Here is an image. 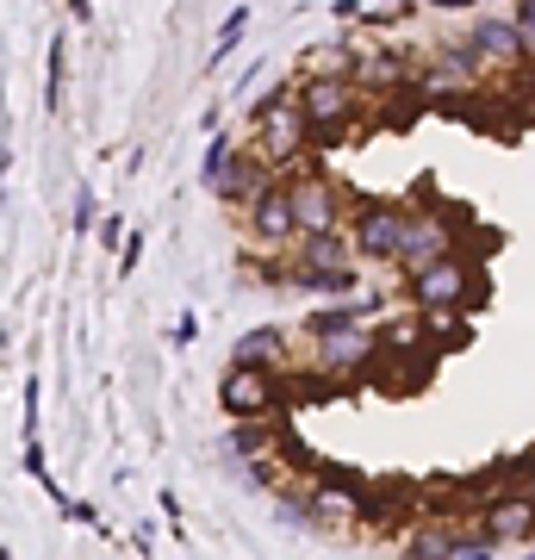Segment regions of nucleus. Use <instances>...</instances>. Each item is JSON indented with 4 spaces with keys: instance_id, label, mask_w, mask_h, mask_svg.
I'll return each mask as SVG.
<instances>
[{
    "instance_id": "nucleus-1",
    "label": "nucleus",
    "mask_w": 535,
    "mask_h": 560,
    "mask_svg": "<svg viewBox=\"0 0 535 560\" xmlns=\"http://www.w3.org/2000/svg\"><path fill=\"white\" fill-rule=\"evenodd\" d=\"M356 237H342V231H324V237H299L293 243V287L299 293H356Z\"/></svg>"
},
{
    "instance_id": "nucleus-2",
    "label": "nucleus",
    "mask_w": 535,
    "mask_h": 560,
    "mask_svg": "<svg viewBox=\"0 0 535 560\" xmlns=\"http://www.w3.org/2000/svg\"><path fill=\"white\" fill-rule=\"evenodd\" d=\"M305 138H312V119H305L299 94H268V101L249 113V150H256L268 168L293 162L299 150H305Z\"/></svg>"
},
{
    "instance_id": "nucleus-3",
    "label": "nucleus",
    "mask_w": 535,
    "mask_h": 560,
    "mask_svg": "<svg viewBox=\"0 0 535 560\" xmlns=\"http://www.w3.org/2000/svg\"><path fill=\"white\" fill-rule=\"evenodd\" d=\"M243 224H249V237L261 243V249H275V256H287L299 243V212H293V187L287 180H275L268 194H256V200L243 206Z\"/></svg>"
},
{
    "instance_id": "nucleus-4",
    "label": "nucleus",
    "mask_w": 535,
    "mask_h": 560,
    "mask_svg": "<svg viewBox=\"0 0 535 560\" xmlns=\"http://www.w3.org/2000/svg\"><path fill=\"white\" fill-rule=\"evenodd\" d=\"M299 106H305V119H312V131H342V125L356 119V81L349 75H305L299 81Z\"/></svg>"
},
{
    "instance_id": "nucleus-5",
    "label": "nucleus",
    "mask_w": 535,
    "mask_h": 560,
    "mask_svg": "<svg viewBox=\"0 0 535 560\" xmlns=\"http://www.w3.org/2000/svg\"><path fill=\"white\" fill-rule=\"evenodd\" d=\"M293 212H299V237H324V231H342V194L330 175H293Z\"/></svg>"
},
{
    "instance_id": "nucleus-6",
    "label": "nucleus",
    "mask_w": 535,
    "mask_h": 560,
    "mask_svg": "<svg viewBox=\"0 0 535 560\" xmlns=\"http://www.w3.org/2000/svg\"><path fill=\"white\" fill-rule=\"evenodd\" d=\"M467 261L461 256H442L430 261V268H417V275H405V287H411V305H423V312H449V305L467 300Z\"/></svg>"
},
{
    "instance_id": "nucleus-7",
    "label": "nucleus",
    "mask_w": 535,
    "mask_h": 560,
    "mask_svg": "<svg viewBox=\"0 0 535 560\" xmlns=\"http://www.w3.org/2000/svg\"><path fill=\"white\" fill-rule=\"evenodd\" d=\"M479 69H486V57H479L467 38L442 44L437 57H430V69L417 75V88H423V94H467V88L479 81Z\"/></svg>"
},
{
    "instance_id": "nucleus-8",
    "label": "nucleus",
    "mask_w": 535,
    "mask_h": 560,
    "mask_svg": "<svg viewBox=\"0 0 535 560\" xmlns=\"http://www.w3.org/2000/svg\"><path fill=\"white\" fill-rule=\"evenodd\" d=\"M219 399L231 418H261V411H275V374L268 368H243V361H231L224 368V386H219Z\"/></svg>"
},
{
    "instance_id": "nucleus-9",
    "label": "nucleus",
    "mask_w": 535,
    "mask_h": 560,
    "mask_svg": "<svg viewBox=\"0 0 535 560\" xmlns=\"http://www.w3.org/2000/svg\"><path fill=\"white\" fill-rule=\"evenodd\" d=\"M405 206H361V219H356V249L361 256H374V261H398V249H405Z\"/></svg>"
},
{
    "instance_id": "nucleus-10",
    "label": "nucleus",
    "mask_w": 535,
    "mask_h": 560,
    "mask_svg": "<svg viewBox=\"0 0 535 560\" xmlns=\"http://www.w3.org/2000/svg\"><path fill=\"white\" fill-rule=\"evenodd\" d=\"M442 256H455V249H449V224H442L437 212H411V219H405V249H398V268H405V275H417V268H430V261H442Z\"/></svg>"
},
{
    "instance_id": "nucleus-11",
    "label": "nucleus",
    "mask_w": 535,
    "mask_h": 560,
    "mask_svg": "<svg viewBox=\"0 0 535 560\" xmlns=\"http://www.w3.org/2000/svg\"><path fill=\"white\" fill-rule=\"evenodd\" d=\"M312 368L317 374H356L361 361L374 355V337H368V324H356V330H330V337H312Z\"/></svg>"
},
{
    "instance_id": "nucleus-12",
    "label": "nucleus",
    "mask_w": 535,
    "mask_h": 560,
    "mask_svg": "<svg viewBox=\"0 0 535 560\" xmlns=\"http://www.w3.org/2000/svg\"><path fill=\"white\" fill-rule=\"evenodd\" d=\"M467 44H474L486 62H498V69H504V62H523V57H530V50H523V25H516V13H511V20H474Z\"/></svg>"
},
{
    "instance_id": "nucleus-13",
    "label": "nucleus",
    "mask_w": 535,
    "mask_h": 560,
    "mask_svg": "<svg viewBox=\"0 0 535 560\" xmlns=\"http://www.w3.org/2000/svg\"><path fill=\"white\" fill-rule=\"evenodd\" d=\"M535 529V499H498L486 511V536L492 541H523Z\"/></svg>"
},
{
    "instance_id": "nucleus-14",
    "label": "nucleus",
    "mask_w": 535,
    "mask_h": 560,
    "mask_svg": "<svg viewBox=\"0 0 535 560\" xmlns=\"http://www.w3.org/2000/svg\"><path fill=\"white\" fill-rule=\"evenodd\" d=\"M280 349H287V330H280V324H256V330H243L237 337L231 361H243V368H275Z\"/></svg>"
},
{
    "instance_id": "nucleus-15",
    "label": "nucleus",
    "mask_w": 535,
    "mask_h": 560,
    "mask_svg": "<svg viewBox=\"0 0 535 560\" xmlns=\"http://www.w3.org/2000/svg\"><path fill=\"white\" fill-rule=\"evenodd\" d=\"M361 69V57L349 50L342 38H330V44H317V50H305V75H356Z\"/></svg>"
},
{
    "instance_id": "nucleus-16",
    "label": "nucleus",
    "mask_w": 535,
    "mask_h": 560,
    "mask_svg": "<svg viewBox=\"0 0 535 560\" xmlns=\"http://www.w3.org/2000/svg\"><path fill=\"white\" fill-rule=\"evenodd\" d=\"M380 305H368V300H349V305H324V312H317L312 324H305V330H312V337H330V330H356V324H368L374 318Z\"/></svg>"
},
{
    "instance_id": "nucleus-17",
    "label": "nucleus",
    "mask_w": 535,
    "mask_h": 560,
    "mask_svg": "<svg viewBox=\"0 0 535 560\" xmlns=\"http://www.w3.org/2000/svg\"><path fill=\"white\" fill-rule=\"evenodd\" d=\"M62 81H69V44L50 38V81H44V106L62 113Z\"/></svg>"
},
{
    "instance_id": "nucleus-18",
    "label": "nucleus",
    "mask_w": 535,
    "mask_h": 560,
    "mask_svg": "<svg viewBox=\"0 0 535 560\" xmlns=\"http://www.w3.org/2000/svg\"><path fill=\"white\" fill-rule=\"evenodd\" d=\"M461 541L455 536H442V529H417L411 536V560H455Z\"/></svg>"
},
{
    "instance_id": "nucleus-19",
    "label": "nucleus",
    "mask_w": 535,
    "mask_h": 560,
    "mask_svg": "<svg viewBox=\"0 0 535 560\" xmlns=\"http://www.w3.org/2000/svg\"><path fill=\"white\" fill-rule=\"evenodd\" d=\"M231 138H212L206 143V168H199V180H206V194H219V180H224V168H231Z\"/></svg>"
},
{
    "instance_id": "nucleus-20",
    "label": "nucleus",
    "mask_w": 535,
    "mask_h": 560,
    "mask_svg": "<svg viewBox=\"0 0 535 560\" xmlns=\"http://www.w3.org/2000/svg\"><path fill=\"white\" fill-rule=\"evenodd\" d=\"M361 81H368V88H398V81H405V62H398V57L361 62Z\"/></svg>"
},
{
    "instance_id": "nucleus-21",
    "label": "nucleus",
    "mask_w": 535,
    "mask_h": 560,
    "mask_svg": "<svg viewBox=\"0 0 535 560\" xmlns=\"http://www.w3.org/2000/svg\"><path fill=\"white\" fill-rule=\"evenodd\" d=\"M312 511H317V517H330V523H349V517H356V499L330 486V492H317V499H312Z\"/></svg>"
},
{
    "instance_id": "nucleus-22",
    "label": "nucleus",
    "mask_w": 535,
    "mask_h": 560,
    "mask_svg": "<svg viewBox=\"0 0 535 560\" xmlns=\"http://www.w3.org/2000/svg\"><path fill=\"white\" fill-rule=\"evenodd\" d=\"M243 32H249V7H237V13L224 20V32H219V62H224V57H231V50L243 44Z\"/></svg>"
},
{
    "instance_id": "nucleus-23",
    "label": "nucleus",
    "mask_w": 535,
    "mask_h": 560,
    "mask_svg": "<svg viewBox=\"0 0 535 560\" xmlns=\"http://www.w3.org/2000/svg\"><path fill=\"white\" fill-rule=\"evenodd\" d=\"M516 25H523V50L535 57V0H516Z\"/></svg>"
},
{
    "instance_id": "nucleus-24",
    "label": "nucleus",
    "mask_w": 535,
    "mask_h": 560,
    "mask_svg": "<svg viewBox=\"0 0 535 560\" xmlns=\"http://www.w3.org/2000/svg\"><path fill=\"white\" fill-rule=\"evenodd\" d=\"M25 474H32V480H44V474H50V467H44V442L38 436H25Z\"/></svg>"
},
{
    "instance_id": "nucleus-25",
    "label": "nucleus",
    "mask_w": 535,
    "mask_h": 560,
    "mask_svg": "<svg viewBox=\"0 0 535 560\" xmlns=\"http://www.w3.org/2000/svg\"><path fill=\"white\" fill-rule=\"evenodd\" d=\"M94 224V187H75V231Z\"/></svg>"
},
{
    "instance_id": "nucleus-26",
    "label": "nucleus",
    "mask_w": 535,
    "mask_h": 560,
    "mask_svg": "<svg viewBox=\"0 0 535 560\" xmlns=\"http://www.w3.org/2000/svg\"><path fill=\"white\" fill-rule=\"evenodd\" d=\"M492 548H498L492 536H486V541H461V548H455V560H492Z\"/></svg>"
},
{
    "instance_id": "nucleus-27",
    "label": "nucleus",
    "mask_w": 535,
    "mask_h": 560,
    "mask_svg": "<svg viewBox=\"0 0 535 560\" xmlns=\"http://www.w3.org/2000/svg\"><path fill=\"white\" fill-rule=\"evenodd\" d=\"M437 7H479V0H437Z\"/></svg>"
}]
</instances>
